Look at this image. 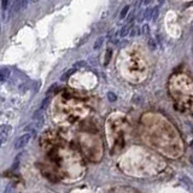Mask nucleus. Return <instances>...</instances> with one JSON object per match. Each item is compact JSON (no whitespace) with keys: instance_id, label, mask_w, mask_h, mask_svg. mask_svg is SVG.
Here are the masks:
<instances>
[{"instance_id":"f257e3e1","label":"nucleus","mask_w":193,"mask_h":193,"mask_svg":"<svg viewBox=\"0 0 193 193\" xmlns=\"http://www.w3.org/2000/svg\"><path fill=\"white\" fill-rule=\"evenodd\" d=\"M28 6V1L27 0H18V1H15L12 5H11V9H10V12H9V18L15 16L17 12L19 11H24Z\"/></svg>"},{"instance_id":"f03ea898","label":"nucleus","mask_w":193,"mask_h":193,"mask_svg":"<svg viewBox=\"0 0 193 193\" xmlns=\"http://www.w3.org/2000/svg\"><path fill=\"white\" fill-rule=\"evenodd\" d=\"M31 137H33L31 132H25L24 134H22V135L16 140V143H15V148H16V150H21V148L25 147V146L29 144Z\"/></svg>"},{"instance_id":"7ed1b4c3","label":"nucleus","mask_w":193,"mask_h":193,"mask_svg":"<svg viewBox=\"0 0 193 193\" xmlns=\"http://www.w3.org/2000/svg\"><path fill=\"white\" fill-rule=\"evenodd\" d=\"M12 132V127L10 124H3L0 127V144L4 145Z\"/></svg>"},{"instance_id":"20e7f679","label":"nucleus","mask_w":193,"mask_h":193,"mask_svg":"<svg viewBox=\"0 0 193 193\" xmlns=\"http://www.w3.org/2000/svg\"><path fill=\"white\" fill-rule=\"evenodd\" d=\"M10 74H11V70H10V69L3 68L1 71H0V82L4 83V82L10 77Z\"/></svg>"},{"instance_id":"39448f33","label":"nucleus","mask_w":193,"mask_h":193,"mask_svg":"<svg viewBox=\"0 0 193 193\" xmlns=\"http://www.w3.org/2000/svg\"><path fill=\"white\" fill-rule=\"evenodd\" d=\"M131 28H132V24H131V23L125 24V25L121 29V31H120V36H121V38H124L125 35H128V34H129V31H131Z\"/></svg>"},{"instance_id":"423d86ee","label":"nucleus","mask_w":193,"mask_h":193,"mask_svg":"<svg viewBox=\"0 0 193 193\" xmlns=\"http://www.w3.org/2000/svg\"><path fill=\"white\" fill-rule=\"evenodd\" d=\"M152 15H153V7H146L145 9V12H144L143 19H145V21L152 19Z\"/></svg>"},{"instance_id":"0eeeda50","label":"nucleus","mask_w":193,"mask_h":193,"mask_svg":"<svg viewBox=\"0 0 193 193\" xmlns=\"http://www.w3.org/2000/svg\"><path fill=\"white\" fill-rule=\"evenodd\" d=\"M182 182H183V183H185V186L189 189V192H191V193H193V182H192L187 176H183V177H182Z\"/></svg>"},{"instance_id":"6e6552de","label":"nucleus","mask_w":193,"mask_h":193,"mask_svg":"<svg viewBox=\"0 0 193 193\" xmlns=\"http://www.w3.org/2000/svg\"><path fill=\"white\" fill-rule=\"evenodd\" d=\"M129 9H131V6L129 5H125L122 10H121V13H120V19H123L127 15H128V12H129Z\"/></svg>"},{"instance_id":"1a4fd4ad","label":"nucleus","mask_w":193,"mask_h":193,"mask_svg":"<svg viewBox=\"0 0 193 193\" xmlns=\"http://www.w3.org/2000/svg\"><path fill=\"white\" fill-rule=\"evenodd\" d=\"M103 42H104V36H100V38H98V39H96V41L94 42V46H93V48H94V50H99V48L102 47Z\"/></svg>"},{"instance_id":"9d476101","label":"nucleus","mask_w":193,"mask_h":193,"mask_svg":"<svg viewBox=\"0 0 193 193\" xmlns=\"http://www.w3.org/2000/svg\"><path fill=\"white\" fill-rule=\"evenodd\" d=\"M141 31H143V34L146 35L147 38H151V36H150V27H148L147 23H145V24L141 27Z\"/></svg>"},{"instance_id":"9b49d317","label":"nucleus","mask_w":193,"mask_h":193,"mask_svg":"<svg viewBox=\"0 0 193 193\" xmlns=\"http://www.w3.org/2000/svg\"><path fill=\"white\" fill-rule=\"evenodd\" d=\"M147 41H148V47H150V50H156L157 48V45H156V42H154V40L152 39V38H148L147 39Z\"/></svg>"},{"instance_id":"f8f14e48","label":"nucleus","mask_w":193,"mask_h":193,"mask_svg":"<svg viewBox=\"0 0 193 193\" xmlns=\"http://www.w3.org/2000/svg\"><path fill=\"white\" fill-rule=\"evenodd\" d=\"M4 193H15V188L12 185H7L4 189Z\"/></svg>"},{"instance_id":"ddd939ff","label":"nucleus","mask_w":193,"mask_h":193,"mask_svg":"<svg viewBox=\"0 0 193 193\" xmlns=\"http://www.w3.org/2000/svg\"><path fill=\"white\" fill-rule=\"evenodd\" d=\"M158 12H159V10H158V6L153 7V15H152V19H153V21H156V19L158 18Z\"/></svg>"},{"instance_id":"4468645a","label":"nucleus","mask_w":193,"mask_h":193,"mask_svg":"<svg viewBox=\"0 0 193 193\" xmlns=\"http://www.w3.org/2000/svg\"><path fill=\"white\" fill-rule=\"evenodd\" d=\"M110 56H111V50L109 48L108 50V54L105 53V62H104V64H105V65H106V64L110 62Z\"/></svg>"},{"instance_id":"2eb2a0df","label":"nucleus","mask_w":193,"mask_h":193,"mask_svg":"<svg viewBox=\"0 0 193 193\" xmlns=\"http://www.w3.org/2000/svg\"><path fill=\"white\" fill-rule=\"evenodd\" d=\"M108 96H109V100H110V102H115V100L117 99V98H116V95H115L114 93H111V92H110V93H108Z\"/></svg>"},{"instance_id":"dca6fc26","label":"nucleus","mask_w":193,"mask_h":193,"mask_svg":"<svg viewBox=\"0 0 193 193\" xmlns=\"http://www.w3.org/2000/svg\"><path fill=\"white\" fill-rule=\"evenodd\" d=\"M139 33H140V31H139V28H138V27H135V28H133V31H132V34H131V36L138 35Z\"/></svg>"},{"instance_id":"f3484780","label":"nucleus","mask_w":193,"mask_h":193,"mask_svg":"<svg viewBox=\"0 0 193 193\" xmlns=\"http://www.w3.org/2000/svg\"><path fill=\"white\" fill-rule=\"evenodd\" d=\"M73 71H74V70H70L69 73H67V74H64V75L62 76V80H65V79H67V76H69V75H70V74H71Z\"/></svg>"},{"instance_id":"a211bd4d","label":"nucleus","mask_w":193,"mask_h":193,"mask_svg":"<svg viewBox=\"0 0 193 193\" xmlns=\"http://www.w3.org/2000/svg\"><path fill=\"white\" fill-rule=\"evenodd\" d=\"M191 162H192V164H193V157H192V158H191Z\"/></svg>"}]
</instances>
